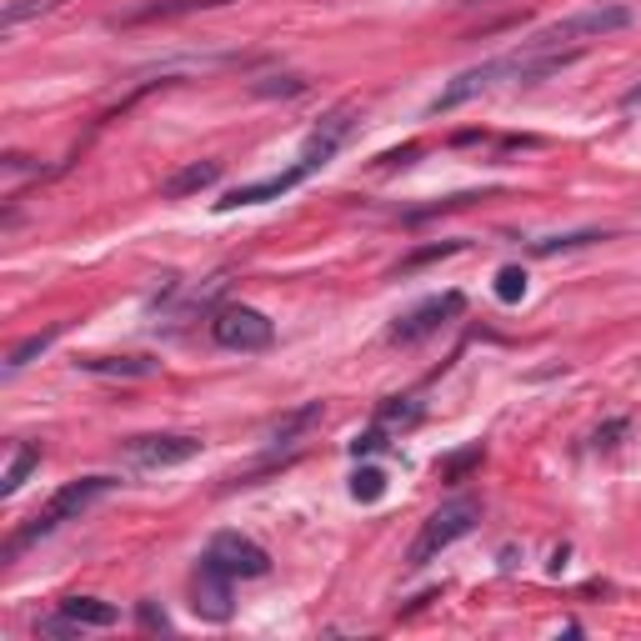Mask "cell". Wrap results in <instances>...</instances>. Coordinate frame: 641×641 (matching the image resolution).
Returning <instances> with one entry per match:
<instances>
[{
	"label": "cell",
	"mask_w": 641,
	"mask_h": 641,
	"mask_svg": "<svg viewBox=\"0 0 641 641\" xmlns=\"http://www.w3.org/2000/svg\"><path fill=\"white\" fill-rule=\"evenodd\" d=\"M210 336L226 351H266L276 341V326L256 306H220L216 320H210Z\"/></svg>",
	"instance_id": "cell-4"
},
{
	"label": "cell",
	"mask_w": 641,
	"mask_h": 641,
	"mask_svg": "<svg viewBox=\"0 0 641 641\" xmlns=\"http://www.w3.org/2000/svg\"><path fill=\"white\" fill-rule=\"evenodd\" d=\"M351 496H356V501H381V496H386V471L361 466L356 476H351Z\"/></svg>",
	"instance_id": "cell-21"
},
{
	"label": "cell",
	"mask_w": 641,
	"mask_h": 641,
	"mask_svg": "<svg viewBox=\"0 0 641 641\" xmlns=\"http://www.w3.org/2000/svg\"><path fill=\"white\" fill-rule=\"evenodd\" d=\"M316 421H320V401H306V406H296V411H286V416L270 421L266 441H276V446H296V441L306 436Z\"/></svg>",
	"instance_id": "cell-13"
},
{
	"label": "cell",
	"mask_w": 641,
	"mask_h": 641,
	"mask_svg": "<svg viewBox=\"0 0 641 641\" xmlns=\"http://www.w3.org/2000/svg\"><path fill=\"white\" fill-rule=\"evenodd\" d=\"M40 466V446H30V441H20L16 451H10V466L6 476H0V496H16L20 486H26V476Z\"/></svg>",
	"instance_id": "cell-17"
},
{
	"label": "cell",
	"mask_w": 641,
	"mask_h": 641,
	"mask_svg": "<svg viewBox=\"0 0 641 641\" xmlns=\"http://www.w3.org/2000/svg\"><path fill=\"white\" fill-rule=\"evenodd\" d=\"M631 421H607V426L596 431V446H617V436H627Z\"/></svg>",
	"instance_id": "cell-29"
},
{
	"label": "cell",
	"mask_w": 641,
	"mask_h": 641,
	"mask_svg": "<svg viewBox=\"0 0 641 641\" xmlns=\"http://www.w3.org/2000/svg\"><path fill=\"white\" fill-rule=\"evenodd\" d=\"M471 466H481V446H466V451H456V456H446V461H441V481H461V476H466V471Z\"/></svg>",
	"instance_id": "cell-23"
},
{
	"label": "cell",
	"mask_w": 641,
	"mask_h": 641,
	"mask_svg": "<svg viewBox=\"0 0 641 641\" xmlns=\"http://www.w3.org/2000/svg\"><path fill=\"white\" fill-rule=\"evenodd\" d=\"M56 336H60V326H46V331H36V336H26L20 346H10V356H6V371L16 376V371H26L30 361L40 356V351H50L56 346Z\"/></svg>",
	"instance_id": "cell-18"
},
{
	"label": "cell",
	"mask_w": 641,
	"mask_h": 641,
	"mask_svg": "<svg viewBox=\"0 0 641 641\" xmlns=\"http://www.w3.org/2000/svg\"><path fill=\"white\" fill-rule=\"evenodd\" d=\"M306 176H310V166H306V160H296V166L280 170V176H266V180H250V186L226 190L216 206H220V210H240V206H260V200H280L286 190H296Z\"/></svg>",
	"instance_id": "cell-11"
},
{
	"label": "cell",
	"mask_w": 641,
	"mask_h": 641,
	"mask_svg": "<svg viewBox=\"0 0 641 641\" xmlns=\"http://www.w3.org/2000/svg\"><path fill=\"white\" fill-rule=\"evenodd\" d=\"M130 466L140 471H166V466H186V461L200 456L196 436H130L126 441Z\"/></svg>",
	"instance_id": "cell-8"
},
{
	"label": "cell",
	"mask_w": 641,
	"mask_h": 641,
	"mask_svg": "<svg viewBox=\"0 0 641 641\" xmlns=\"http://www.w3.org/2000/svg\"><path fill=\"white\" fill-rule=\"evenodd\" d=\"M476 521H481V501L476 496H456V501H446V506H436L426 516V526L416 531V541H411L406 566H426V561H436L441 551H446L451 541L466 536Z\"/></svg>",
	"instance_id": "cell-3"
},
{
	"label": "cell",
	"mask_w": 641,
	"mask_h": 641,
	"mask_svg": "<svg viewBox=\"0 0 641 641\" xmlns=\"http://www.w3.org/2000/svg\"><path fill=\"white\" fill-rule=\"evenodd\" d=\"M76 366L90 371V376H130V381H140V376H156L160 361H150V356H86V361H76Z\"/></svg>",
	"instance_id": "cell-12"
},
{
	"label": "cell",
	"mask_w": 641,
	"mask_h": 641,
	"mask_svg": "<svg viewBox=\"0 0 641 641\" xmlns=\"http://www.w3.org/2000/svg\"><path fill=\"white\" fill-rule=\"evenodd\" d=\"M60 611H66L76 627H116V617H120L110 601H96V596H66Z\"/></svg>",
	"instance_id": "cell-16"
},
{
	"label": "cell",
	"mask_w": 641,
	"mask_h": 641,
	"mask_svg": "<svg viewBox=\"0 0 641 641\" xmlns=\"http://www.w3.org/2000/svg\"><path fill=\"white\" fill-rule=\"evenodd\" d=\"M116 491V476H80V481H66V486L56 491V496L46 501V506L36 511V516L26 521V526L16 531V536L6 541V561H16L20 551L30 546V541H40V536H50V531L60 526V521H70V516H80L86 506H96L100 496H110Z\"/></svg>",
	"instance_id": "cell-1"
},
{
	"label": "cell",
	"mask_w": 641,
	"mask_h": 641,
	"mask_svg": "<svg viewBox=\"0 0 641 641\" xmlns=\"http://www.w3.org/2000/svg\"><path fill=\"white\" fill-rule=\"evenodd\" d=\"M381 446H386V436H381V431H366V436L351 441V451H356V456H371V451H381Z\"/></svg>",
	"instance_id": "cell-30"
},
{
	"label": "cell",
	"mask_w": 641,
	"mask_h": 641,
	"mask_svg": "<svg viewBox=\"0 0 641 641\" xmlns=\"http://www.w3.org/2000/svg\"><path fill=\"white\" fill-rule=\"evenodd\" d=\"M381 421H401V426H416L421 421V406L411 396H396V401H386L381 406Z\"/></svg>",
	"instance_id": "cell-25"
},
{
	"label": "cell",
	"mask_w": 641,
	"mask_h": 641,
	"mask_svg": "<svg viewBox=\"0 0 641 641\" xmlns=\"http://www.w3.org/2000/svg\"><path fill=\"white\" fill-rule=\"evenodd\" d=\"M60 6H66V0H10V6L0 10V26L16 30V26H26V20L50 16V10H60Z\"/></svg>",
	"instance_id": "cell-20"
},
{
	"label": "cell",
	"mask_w": 641,
	"mask_h": 641,
	"mask_svg": "<svg viewBox=\"0 0 641 641\" xmlns=\"http://www.w3.org/2000/svg\"><path fill=\"white\" fill-rule=\"evenodd\" d=\"M461 290H446V296H431V300H421V306H411L406 316H396V326L386 331L396 346H416V341H426V336H436L441 326H446L451 316H461Z\"/></svg>",
	"instance_id": "cell-5"
},
{
	"label": "cell",
	"mask_w": 641,
	"mask_h": 641,
	"mask_svg": "<svg viewBox=\"0 0 641 641\" xmlns=\"http://www.w3.org/2000/svg\"><path fill=\"white\" fill-rule=\"evenodd\" d=\"M627 26H631V6H621V0H601V6H586V10H576V16L556 20V26L536 30L521 50H566V46H576V40H601V36L627 30Z\"/></svg>",
	"instance_id": "cell-2"
},
{
	"label": "cell",
	"mask_w": 641,
	"mask_h": 641,
	"mask_svg": "<svg viewBox=\"0 0 641 641\" xmlns=\"http://www.w3.org/2000/svg\"><path fill=\"white\" fill-rule=\"evenodd\" d=\"M521 296H526V270H521V266H501L496 270V300L516 306Z\"/></svg>",
	"instance_id": "cell-22"
},
{
	"label": "cell",
	"mask_w": 641,
	"mask_h": 641,
	"mask_svg": "<svg viewBox=\"0 0 641 641\" xmlns=\"http://www.w3.org/2000/svg\"><path fill=\"white\" fill-rule=\"evenodd\" d=\"M306 80L300 76H270V80H256V96H300Z\"/></svg>",
	"instance_id": "cell-26"
},
{
	"label": "cell",
	"mask_w": 641,
	"mask_h": 641,
	"mask_svg": "<svg viewBox=\"0 0 641 641\" xmlns=\"http://www.w3.org/2000/svg\"><path fill=\"white\" fill-rule=\"evenodd\" d=\"M226 0H156V6H136L116 20V26H140V20H170V16H190V10H216Z\"/></svg>",
	"instance_id": "cell-14"
},
{
	"label": "cell",
	"mask_w": 641,
	"mask_h": 641,
	"mask_svg": "<svg viewBox=\"0 0 641 641\" xmlns=\"http://www.w3.org/2000/svg\"><path fill=\"white\" fill-rule=\"evenodd\" d=\"M416 156H421V146L411 140V146H401V150H386V156H381V166H411Z\"/></svg>",
	"instance_id": "cell-28"
},
{
	"label": "cell",
	"mask_w": 641,
	"mask_h": 641,
	"mask_svg": "<svg viewBox=\"0 0 641 641\" xmlns=\"http://www.w3.org/2000/svg\"><path fill=\"white\" fill-rule=\"evenodd\" d=\"M220 180V160H196V166H186V170H176V176L166 180V196L170 200H180V196H196V190H206V186H216Z\"/></svg>",
	"instance_id": "cell-15"
},
{
	"label": "cell",
	"mask_w": 641,
	"mask_h": 641,
	"mask_svg": "<svg viewBox=\"0 0 641 641\" xmlns=\"http://www.w3.org/2000/svg\"><path fill=\"white\" fill-rule=\"evenodd\" d=\"M136 617H140V627H146V631H170L166 611H156V601H140V607H136Z\"/></svg>",
	"instance_id": "cell-27"
},
{
	"label": "cell",
	"mask_w": 641,
	"mask_h": 641,
	"mask_svg": "<svg viewBox=\"0 0 641 641\" xmlns=\"http://www.w3.org/2000/svg\"><path fill=\"white\" fill-rule=\"evenodd\" d=\"M206 556L216 561L220 571H230L236 581L266 576V571H270L266 546H260V541H250V536H240V531H216V536H210V546H206Z\"/></svg>",
	"instance_id": "cell-6"
},
{
	"label": "cell",
	"mask_w": 641,
	"mask_h": 641,
	"mask_svg": "<svg viewBox=\"0 0 641 641\" xmlns=\"http://www.w3.org/2000/svg\"><path fill=\"white\" fill-rule=\"evenodd\" d=\"M607 240V230H571V236H546V240H531V256H561V250H581V246H596Z\"/></svg>",
	"instance_id": "cell-19"
},
{
	"label": "cell",
	"mask_w": 641,
	"mask_h": 641,
	"mask_svg": "<svg viewBox=\"0 0 641 641\" xmlns=\"http://www.w3.org/2000/svg\"><path fill=\"white\" fill-rule=\"evenodd\" d=\"M501 76H511V60H506V56H501V60H486V66H471V70H461V76L451 80V86L441 90L436 100H431V110H436V116H441V110H456V106H466V100H476L481 90H491V86H496Z\"/></svg>",
	"instance_id": "cell-10"
},
{
	"label": "cell",
	"mask_w": 641,
	"mask_h": 641,
	"mask_svg": "<svg viewBox=\"0 0 641 641\" xmlns=\"http://www.w3.org/2000/svg\"><path fill=\"white\" fill-rule=\"evenodd\" d=\"M356 116H361L356 106H336V110H331V116L306 136V150H300V160H306L310 170H320L341 146H346V136L356 130Z\"/></svg>",
	"instance_id": "cell-9"
},
{
	"label": "cell",
	"mask_w": 641,
	"mask_h": 641,
	"mask_svg": "<svg viewBox=\"0 0 641 641\" xmlns=\"http://www.w3.org/2000/svg\"><path fill=\"white\" fill-rule=\"evenodd\" d=\"M621 106H627V110H637V106H641V86H631L627 96H621Z\"/></svg>",
	"instance_id": "cell-31"
},
{
	"label": "cell",
	"mask_w": 641,
	"mask_h": 641,
	"mask_svg": "<svg viewBox=\"0 0 641 641\" xmlns=\"http://www.w3.org/2000/svg\"><path fill=\"white\" fill-rule=\"evenodd\" d=\"M461 246H466V240H441V246L416 250V256H406V260H401V266H396V276H401V270H416V266H426V260H446V256H456Z\"/></svg>",
	"instance_id": "cell-24"
},
{
	"label": "cell",
	"mask_w": 641,
	"mask_h": 641,
	"mask_svg": "<svg viewBox=\"0 0 641 641\" xmlns=\"http://www.w3.org/2000/svg\"><path fill=\"white\" fill-rule=\"evenodd\" d=\"M230 601H236V576L230 571H220L210 556H200L196 576H190V607H196V617L206 621H230Z\"/></svg>",
	"instance_id": "cell-7"
}]
</instances>
